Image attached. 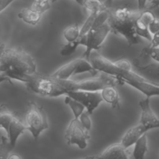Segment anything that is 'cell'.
I'll use <instances>...</instances> for the list:
<instances>
[{
  "instance_id": "obj_1",
  "label": "cell",
  "mask_w": 159,
  "mask_h": 159,
  "mask_svg": "<svg viewBox=\"0 0 159 159\" xmlns=\"http://www.w3.org/2000/svg\"><path fill=\"white\" fill-rule=\"evenodd\" d=\"M0 82L17 80L29 83L39 73L34 58L21 48L1 46Z\"/></svg>"
},
{
  "instance_id": "obj_38",
  "label": "cell",
  "mask_w": 159,
  "mask_h": 159,
  "mask_svg": "<svg viewBox=\"0 0 159 159\" xmlns=\"http://www.w3.org/2000/svg\"><path fill=\"white\" fill-rule=\"evenodd\" d=\"M57 0H50V1H51V2H55Z\"/></svg>"
},
{
  "instance_id": "obj_21",
  "label": "cell",
  "mask_w": 159,
  "mask_h": 159,
  "mask_svg": "<svg viewBox=\"0 0 159 159\" xmlns=\"http://www.w3.org/2000/svg\"><path fill=\"white\" fill-rule=\"evenodd\" d=\"M64 102L71 108L74 115V118L76 119H79L81 114L84 111V109H86L81 103L68 96H65Z\"/></svg>"
},
{
  "instance_id": "obj_15",
  "label": "cell",
  "mask_w": 159,
  "mask_h": 159,
  "mask_svg": "<svg viewBox=\"0 0 159 159\" xmlns=\"http://www.w3.org/2000/svg\"><path fill=\"white\" fill-rule=\"evenodd\" d=\"M147 131L148 130L142 124L139 123L126 131L122 137L120 143L125 148H128L134 145Z\"/></svg>"
},
{
  "instance_id": "obj_6",
  "label": "cell",
  "mask_w": 159,
  "mask_h": 159,
  "mask_svg": "<svg viewBox=\"0 0 159 159\" xmlns=\"http://www.w3.org/2000/svg\"><path fill=\"white\" fill-rule=\"evenodd\" d=\"M87 72L93 76L98 73L89 60L84 58H78L62 65L50 76L55 80H68L71 76Z\"/></svg>"
},
{
  "instance_id": "obj_5",
  "label": "cell",
  "mask_w": 159,
  "mask_h": 159,
  "mask_svg": "<svg viewBox=\"0 0 159 159\" xmlns=\"http://www.w3.org/2000/svg\"><path fill=\"white\" fill-rule=\"evenodd\" d=\"M118 80L120 84H127L143 93L146 98L159 96V85L149 81L132 70L123 71Z\"/></svg>"
},
{
  "instance_id": "obj_18",
  "label": "cell",
  "mask_w": 159,
  "mask_h": 159,
  "mask_svg": "<svg viewBox=\"0 0 159 159\" xmlns=\"http://www.w3.org/2000/svg\"><path fill=\"white\" fill-rule=\"evenodd\" d=\"M148 150L147 136L145 134L134 144V150L132 153L134 159H145V155Z\"/></svg>"
},
{
  "instance_id": "obj_33",
  "label": "cell",
  "mask_w": 159,
  "mask_h": 159,
  "mask_svg": "<svg viewBox=\"0 0 159 159\" xmlns=\"http://www.w3.org/2000/svg\"><path fill=\"white\" fill-rule=\"evenodd\" d=\"M148 0H137V7L139 11H143L147 7Z\"/></svg>"
},
{
  "instance_id": "obj_34",
  "label": "cell",
  "mask_w": 159,
  "mask_h": 159,
  "mask_svg": "<svg viewBox=\"0 0 159 159\" xmlns=\"http://www.w3.org/2000/svg\"><path fill=\"white\" fill-rule=\"evenodd\" d=\"M150 4L151 7H159V0H150Z\"/></svg>"
},
{
  "instance_id": "obj_31",
  "label": "cell",
  "mask_w": 159,
  "mask_h": 159,
  "mask_svg": "<svg viewBox=\"0 0 159 159\" xmlns=\"http://www.w3.org/2000/svg\"><path fill=\"white\" fill-rule=\"evenodd\" d=\"M159 47V30L152 35L151 41L149 45L147 46L148 48H154Z\"/></svg>"
},
{
  "instance_id": "obj_19",
  "label": "cell",
  "mask_w": 159,
  "mask_h": 159,
  "mask_svg": "<svg viewBox=\"0 0 159 159\" xmlns=\"http://www.w3.org/2000/svg\"><path fill=\"white\" fill-rule=\"evenodd\" d=\"M86 42V35L80 36L77 40L71 42H67L64 44L60 50V53L62 56H68L75 52L77 48L81 45L85 47Z\"/></svg>"
},
{
  "instance_id": "obj_17",
  "label": "cell",
  "mask_w": 159,
  "mask_h": 159,
  "mask_svg": "<svg viewBox=\"0 0 159 159\" xmlns=\"http://www.w3.org/2000/svg\"><path fill=\"white\" fill-rule=\"evenodd\" d=\"M104 101L110 104L113 109L119 107V94L115 86H109L101 91Z\"/></svg>"
},
{
  "instance_id": "obj_30",
  "label": "cell",
  "mask_w": 159,
  "mask_h": 159,
  "mask_svg": "<svg viewBox=\"0 0 159 159\" xmlns=\"http://www.w3.org/2000/svg\"><path fill=\"white\" fill-rule=\"evenodd\" d=\"M148 28L151 35H153L159 30V17L157 16L148 24Z\"/></svg>"
},
{
  "instance_id": "obj_25",
  "label": "cell",
  "mask_w": 159,
  "mask_h": 159,
  "mask_svg": "<svg viewBox=\"0 0 159 159\" xmlns=\"http://www.w3.org/2000/svg\"><path fill=\"white\" fill-rule=\"evenodd\" d=\"M99 13L90 12L80 29V36L86 35L93 28L94 20Z\"/></svg>"
},
{
  "instance_id": "obj_39",
  "label": "cell",
  "mask_w": 159,
  "mask_h": 159,
  "mask_svg": "<svg viewBox=\"0 0 159 159\" xmlns=\"http://www.w3.org/2000/svg\"><path fill=\"white\" fill-rule=\"evenodd\" d=\"M132 159H134V158H133V157H132Z\"/></svg>"
},
{
  "instance_id": "obj_3",
  "label": "cell",
  "mask_w": 159,
  "mask_h": 159,
  "mask_svg": "<svg viewBox=\"0 0 159 159\" xmlns=\"http://www.w3.org/2000/svg\"><path fill=\"white\" fill-rule=\"evenodd\" d=\"M55 80L65 88L66 93L72 91H101L107 86H116L118 84L116 78L104 73L98 77L81 80Z\"/></svg>"
},
{
  "instance_id": "obj_11",
  "label": "cell",
  "mask_w": 159,
  "mask_h": 159,
  "mask_svg": "<svg viewBox=\"0 0 159 159\" xmlns=\"http://www.w3.org/2000/svg\"><path fill=\"white\" fill-rule=\"evenodd\" d=\"M139 104L141 111L139 123L148 130L159 128V117L151 107L150 98H145L141 99Z\"/></svg>"
},
{
  "instance_id": "obj_22",
  "label": "cell",
  "mask_w": 159,
  "mask_h": 159,
  "mask_svg": "<svg viewBox=\"0 0 159 159\" xmlns=\"http://www.w3.org/2000/svg\"><path fill=\"white\" fill-rule=\"evenodd\" d=\"M80 29L77 24L67 27L63 33L64 39L67 42H71L77 40L80 37Z\"/></svg>"
},
{
  "instance_id": "obj_36",
  "label": "cell",
  "mask_w": 159,
  "mask_h": 159,
  "mask_svg": "<svg viewBox=\"0 0 159 159\" xmlns=\"http://www.w3.org/2000/svg\"><path fill=\"white\" fill-rule=\"evenodd\" d=\"M74 1H75L78 4L84 6V4L85 0H74Z\"/></svg>"
},
{
  "instance_id": "obj_40",
  "label": "cell",
  "mask_w": 159,
  "mask_h": 159,
  "mask_svg": "<svg viewBox=\"0 0 159 159\" xmlns=\"http://www.w3.org/2000/svg\"><path fill=\"white\" fill-rule=\"evenodd\" d=\"M158 85H159V84H158Z\"/></svg>"
},
{
  "instance_id": "obj_28",
  "label": "cell",
  "mask_w": 159,
  "mask_h": 159,
  "mask_svg": "<svg viewBox=\"0 0 159 159\" xmlns=\"http://www.w3.org/2000/svg\"><path fill=\"white\" fill-rule=\"evenodd\" d=\"M50 0H34L32 7L42 14L50 8Z\"/></svg>"
},
{
  "instance_id": "obj_20",
  "label": "cell",
  "mask_w": 159,
  "mask_h": 159,
  "mask_svg": "<svg viewBox=\"0 0 159 159\" xmlns=\"http://www.w3.org/2000/svg\"><path fill=\"white\" fill-rule=\"evenodd\" d=\"M16 112L11 111L5 104H2L1 106L0 110V127L7 132L8 129L9 125L16 115Z\"/></svg>"
},
{
  "instance_id": "obj_7",
  "label": "cell",
  "mask_w": 159,
  "mask_h": 159,
  "mask_svg": "<svg viewBox=\"0 0 159 159\" xmlns=\"http://www.w3.org/2000/svg\"><path fill=\"white\" fill-rule=\"evenodd\" d=\"M25 119L28 130L35 139H37L44 130L48 128V123L45 111L42 107L34 101L28 103Z\"/></svg>"
},
{
  "instance_id": "obj_35",
  "label": "cell",
  "mask_w": 159,
  "mask_h": 159,
  "mask_svg": "<svg viewBox=\"0 0 159 159\" xmlns=\"http://www.w3.org/2000/svg\"><path fill=\"white\" fill-rule=\"evenodd\" d=\"M7 159H22L21 157L16 153H12L9 155Z\"/></svg>"
},
{
  "instance_id": "obj_37",
  "label": "cell",
  "mask_w": 159,
  "mask_h": 159,
  "mask_svg": "<svg viewBox=\"0 0 159 159\" xmlns=\"http://www.w3.org/2000/svg\"><path fill=\"white\" fill-rule=\"evenodd\" d=\"M80 159H96V156H86Z\"/></svg>"
},
{
  "instance_id": "obj_14",
  "label": "cell",
  "mask_w": 159,
  "mask_h": 159,
  "mask_svg": "<svg viewBox=\"0 0 159 159\" xmlns=\"http://www.w3.org/2000/svg\"><path fill=\"white\" fill-rule=\"evenodd\" d=\"M26 130H28L27 126H25L22 123L19 116L16 114L11 120L6 132L7 137H8L9 142L13 148L16 146L19 137Z\"/></svg>"
},
{
  "instance_id": "obj_32",
  "label": "cell",
  "mask_w": 159,
  "mask_h": 159,
  "mask_svg": "<svg viewBox=\"0 0 159 159\" xmlns=\"http://www.w3.org/2000/svg\"><path fill=\"white\" fill-rule=\"evenodd\" d=\"M15 0H0V12H2Z\"/></svg>"
},
{
  "instance_id": "obj_8",
  "label": "cell",
  "mask_w": 159,
  "mask_h": 159,
  "mask_svg": "<svg viewBox=\"0 0 159 159\" xmlns=\"http://www.w3.org/2000/svg\"><path fill=\"white\" fill-rule=\"evenodd\" d=\"M88 131L79 119L74 118L70 122L65 132V138L68 145H76L80 149L85 148L90 138Z\"/></svg>"
},
{
  "instance_id": "obj_13",
  "label": "cell",
  "mask_w": 159,
  "mask_h": 159,
  "mask_svg": "<svg viewBox=\"0 0 159 159\" xmlns=\"http://www.w3.org/2000/svg\"><path fill=\"white\" fill-rule=\"evenodd\" d=\"M96 159H132V154L120 142L107 147Z\"/></svg>"
},
{
  "instance_id": "obj_24",
  "label": "cell",
  "mask_w": 159,
  "mask_h": 159,
  "mask_svg": "<svg viewBox=\"0 0 159 159\" xmlns=\"http://www.w3.org/2000/svg\"><path fill=\"white\" fill-rule=\"evenodd\" d=\"M13 149L7 137L1 135L0 144V159H7L10 152Z\"/></svg>"
},
{
  "instance_id": "obj_12",
  "label": "cell",
  "mask_w": 159,
  "mask_h": 159,
  "mask_svg": "<svg viewBox=\"0 0 159 159\" xmlns=\"http://www.w3.org/2000/svg\"><path fill=\"white\" fill-rule=\"evenodd\" d=\"M134 65L138 73L149 81L159 84V63L152 62L147 65H142L135 58L134 60Z\"/></svg>"
},
{
  "instance_id": "obj_4",
  "label": "cell",
  "mask_w": 159,
  "mask_h": 159,
  "mask_svg": "<svg viewBox=\"0 0 159 159\" xmlns=\"http://www.w3.org/2000/svg\"><path fill=\"white\" fill-rule=\"evenodd\" d=\"M25 85L29 90L43 96L54 98L66 94V91L57 80L39 73Z\"/></svg>"
},
{
  "instance_id": "obj_29",
  "label": "cell",
  "mask_w": 159,
  "mask_h": 159,
  "mask_svg": "<svg viewBox=\"0 0 159 159\" xmlns=\"http://www.w3.org/2000/svg\"><path fill=\"white\" fill-rule=\"evenodd\" d=\"M79 120L82 125L88 130H89L91 128V120L90 114L87 111H84L79 117Z\"/></svg>"
},
{
  "instance_id": "obj_23",
  "label": "cell",
  "mask_w": 159,
  "mask_h": 159,
  "mask_svg": "<svg viewBox=\"0 0 159 159\" xmlns=\"http://www.w3.org/2000/svg\"><path fill=\"white\" fill-rule=\"evenodd\" d=\"M84 6L90 12L99 13L108 9L105 3L100 0H85Z\"/></svg>"
},
{
  "instance_id": "obj_27",
  "label": "cell",
  "mask_w": 159,
  "mask_h": 159,
  "mask_svg": "<svg viewBox=\"0 0 159 159\" xmlns=\"http://www.w3.org/2000/svg\"><path fill=\"white\" fill-rule=\"evenodd\" d=\"M141 57H148L153 61L159 63V47L148 48L145 47L141 52Z\"/></svg>"
},
{
  "instance_id": "obj_41",
  "label": "cell",
  "mask_w": 159,
  "mask_h": 159,
  "mask_svg": "<svg viewBox=\"0 0 159 159\" xmlns=\"http://www.w3.org/2000/svg\"><path fill=\"white\" fill-rule=\"evenodd\" d=\"M107 1H109V0H107Z\"/></svg>"
},
{
  "instance_id": "obj_10",
  "label": "cell",
  "mask_w": 159,
  "mask_h": 159,
  "mask_svg": "<svg viewBox=\"0 0 159 159\" xmlns=\"http://www.w3.org/2000/svg\"><path fill=\"white\" fill-rule=\"evenodd\" d=\"M66 96H68L81 103L90 115L104 101L101 91H72L67 92Z\"/></svg>"
},
{
  "instance_id": "obj_16",
  "label": "cell",
  "mask_w": 159,
  "mask_h": 159,
  "mask_svg": "<svg viewBox=\"0 0 159 159\" xmlns=\"http://www.w3.org/2000/svg\"><path fill=\"white\" fill-rule=\"evenodd\" d=\"M42 14V12L31 6L22 9L17 16L25 23L31 25H35L40 21Z\"/></svg>"
},
{
  "instance_id": "obj_26",
  "label": "cell",
  "mask_w": 159,
  "mask_h": 159,
  "mask_svg": "<svg viewBox=\"0 0 159 159\" xmlns=\"http://www.w3.org/2000/svg\"><path fill=\"white\" fill-rule=\"evenodd\" d=\"M109 17V9L99 12L96 17V19L94 20L92 29H98V28L102 26L105 24H106L108 21Z\"/></svg>"
},
{
  "instance_id": "obj_9",
  "label": "cell",
  "mask_w": 159,
  "mask_h": 159,
  "mask_svg": "<svg viewBox=\"0 0 159 159\" xmlns=\"http://www.w3.org/2000/svg\"><path fill=\"white\" fill-rule=\"evenodd\" d=\"M110 32H111V29L107 22L98 29L91 30L86 35V50L83 54V58L89 60L91 53L93 51H98L99 49Z\"/></svg>"
},
{
  "instance_id": "obj_2",
  "label": "cell",
  "mask_w": 159,
  "mask_h": 159,
  "mask_svg": "<svg viewBox=\"0 0 159 159\" xmlns=\"http://www.w3.org/2000/svg\"><path fill=\"white\" fill-rule=\"evenodd\" d=\"M140 14V11H134L125 7L109 10L107 24L111 32L124 37L129 46L139 43L141 40L136 32V22Z\"/></svg>"
}]
</instances>
